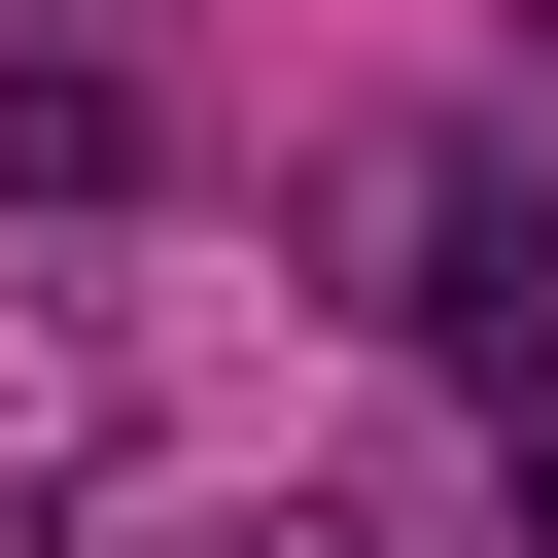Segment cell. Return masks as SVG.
Listing matches in <instances>:
<instances>
[{
  "label": "cell",
  "instance_id": "cell-1",
  "mask_svg": "<svg viewBox=\"0 0 558 558\" xmlns=\"http://www.w3.org/2000/svg\"><path fill=\"white\" fill-rule=\"evenodd\" d=\"M314 244H349V314H384V349H453V384H558V140H523V105H418V140H349V174H314Z\"/></svg>",
  "mask_w": 558,
  "mask_h": 558
},
{
  "label": "cell",
  "instance_id": "cell-2",
  "mask_svg": "<svg viewBox=\"0 0 558 558\" xmlns=\"http://www.w3.org/2000/svg\"><path fill=\"white\" fill-rule=\"evenodd\" d=\"M174 174V70L140 35H0V209H140Z\"/></svg>",
  "mask_w": 558,
  "mask_h": 558
},
{
  "label": "cell",
  "instance_id": "cell-3",
  "mask_svg": "<svg viewBox=\"0 0 558 558\" xmlns=\"http://www.w3.org/2000/svg\"><path fill=\"white\" fill-rule=\"evenodd\" d=\"M488 523H523V558H558V384H488Z\"/></svg>",
  "mask_w": 558,
  "mask_h": 558
},
{
  "label": "cell",
  "instance_id": "cell-4",
  "mask_svg": "<svg viewBox=\"0 0 558 558\" xmlns=\"http://www.w3.org/2000/svg\"><path fill=\"white\" fill-rule=\"evenodd\" d=\"M244 558H384V523H244Z\"/></svg>",
  "mask_w": 558,
  "mask_h": 558
},
{
  "label": "cell",
  "instance_id": "cell-5",
  "mask_svg": "<svg viewBox=\"0 0 558 558\" xmlns=\"http://www.w3.org/2000/svg\"><path fill=\"white\" fill-rule=\"evenodd\" d=\"M523 70H558V0H523Z\"/></svg>",
  "mask_w": 558,
  "mask_h": 558
}]
</instances>
